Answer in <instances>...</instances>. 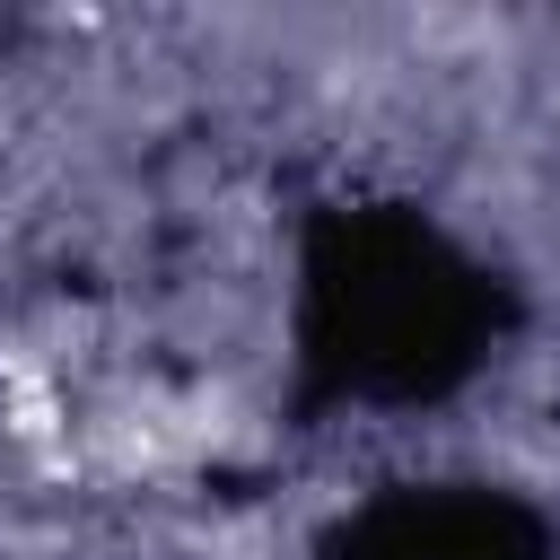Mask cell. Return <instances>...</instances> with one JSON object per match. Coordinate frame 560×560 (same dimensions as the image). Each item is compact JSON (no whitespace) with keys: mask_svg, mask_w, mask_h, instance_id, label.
I'll return each mask as SVG.
<instances>
[{"mask_svg":"<svg viewBox=\"0 0 560 560\" xmlns=\"http://www.w3.org/2000/svg\"><path fill=\"white\" fill-rule=\"evenodd\" d=\"M359 560H534V542H525V525L508 516V508H490V499H411V508H385V516H368V534H359Z\"/></svg>","mask_w":560,"mask_h":560,"instance_id":"6da1fadb","label":"cell"}]
</instances>
